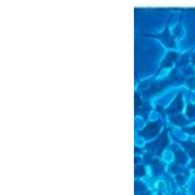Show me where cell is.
Masks as SVG:
<instances>
[{
  "label": "cell",
  "instance_id": "1",
  "mask_svg": "<svg viewBox=\"0 0 195 195\" xmlns=\"http://www.w3.org/2000/svg\"><path fill=\"white\" fill-rule=\"evenodd\" d=\"M143 174H145V168L141 167V165L135 167V176H137V177H141V176H143Z\"/></svg>",
  "mask_w": 195,
  "mask_h": 195
},
{
  "label": "cell",
  "instance_id": "2",
  "mask_svg": "<svg viewBox=\"0 0 195 195\" xmlns=\"http://www.w3.org/2000/svg\"><path fill=\"white\" fill-rule=\"evenodd\" d=\"M186 161V158H185V155L182 154V152H177V163H180V164H184Z\"/></svg>",
  "mask_w": 195,
  "mask_h": 195
},
{
  "label": "cell",
  "instance_id": "3",
  "mask_svg": "<svg viewBox=\"0 0 195 195\" xmlns=\"http://www.w3.org/2000/svg\"><path fill=\"white\" fill-rule=\"evenodd\" d=\"M154 171H155V173H159V172H161L163 171V165L160 163H154Z\"/></svg>",
  "mask_w": 195,
  "mask_h": 195
},
{
  "label": "cell",
  "instance_id": "4",
  "mask_svg": "<svg viewBox=\"0 0 195 195\" xmlns=\"http://www.w3.org/2000/svg\"><path fill=\"white\" fill-rule=\"evenodd\" d=\"M186 147H187V150L190 151V154L195 155V145H189V146H186Z\"/></svg>",
  "mask_w": 195,
  "mask_h": 195
}]
</instances>
